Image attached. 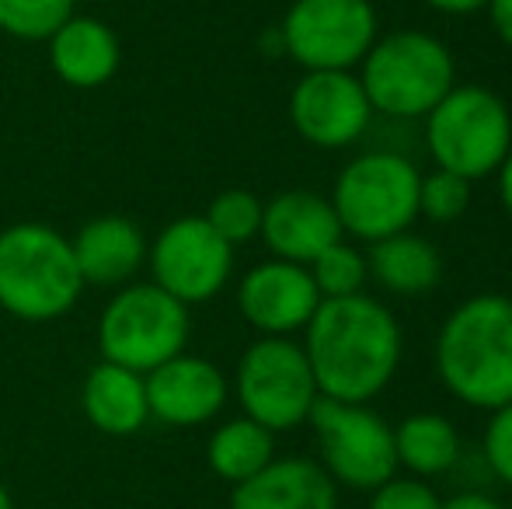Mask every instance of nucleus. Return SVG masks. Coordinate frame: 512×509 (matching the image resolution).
Here are the masks:
<instances>
[{
	"label": "nucleus",
	"mask_w": 512,
	"mask_h": 509,
	"mask_svg": "<svg viewBox=\"0 0 512 509\" xmlns=\"http://www.w3.org/2000/svg\"><path fill=\"white\" fill-rule=\"evenodd\" d=\"M304 353L321 398L370 405L394 381L405 353V335L380 300L356 297L321 300L304 328Z\"/></svg>",
	"instance_id": "nucleus-1"
},
{
	"label": "nucleus",
	"mask_w": 512,
	"mask_h": 509,
	"mask_svg": "<svg viewBox=\"0 0 512 509\" xmlns=\"http://www.w3.org/2000/svg\"><path fill=\"white\" fill-rule=\"evenodd\" d=\"M439 384L467 408L492 412L512 401V300L478 293L446 314L436 335Z\"/></svg>",
	"instance_id": "nucleus-2"
},
{
	"label": "nucleus",
	"mask_w": 512,
	"mask_h": 509,
	"mask_svg": "<svg viewBox=\"0 0 512 509\" xmlns=\"http://www.w3.org/2000/svg\"><path fill=\"white\" fill-rule=\"evenodd\" d=\"M359 84L373 116L425 119L457 84V67L446 42L422 28H398L377 35L359 63Z\"/></svg>",
	"instance_id": "nucleus-3"
},
{
	"label": "nucleus",
	"mask_w": 512,
	"mask_h": 509,
	"mask_svg": "<svg viewBox=\"0 0 512 509\" xmlns=\"http://www.w3.org/2000/svg\"><path fill=\"white\" fill-rule=\"evenodd\" d=\"M84 290L70 241L46 224L0 234V307L21 321L63 318Z\"/></svg>",
	"instance_id": "nucleus-4"
},
{
	"label": "nucleus",
	"mask_w": 512,
	"mask_h": 509,
	"mask_svg": "<svg viewBox=\"0 0 512 509\" xmlns=\"http://www.w3.org/2000/svg\"><path fill=\"white\" fill-rule=\"evenodd\" d=\"M422 123L436 168L467 182L495 175L512 150V112L485 84H453Z\"/></svg>",
	"instance_id": "nucleus-5"
},
{
	"label": "nucleus",
	"mask_w": 512,
	"mask_h": 509,
	"mask_svg": "<svg viewBox=\"0 0 512 509\" xmlns=\"http://www.w3.org/2000/svg\"><path fill=\"white\" fill-rule=\"evenodd\" d=\"M418 182V168L398 150H366L352 157L331 189L342 234L373 245L411 231L418 220Z\"/></svg>",
	"instance_id": "nucleus-6"
},
{
	"label": "nucleus",
	"mask_w": 512,
	"mask_h": 509,
	"mask_svg": "<svg viewBox=\"0 0 512 509\" xmlns=\"http://www.w3.org/2000/svg\"><path fill=\"white\" fill-rule=\"evenodd\" d=\"M189 339V311L157 283L126 286L115 293L98 325L102 356L115 367L150 374L175 360Z\"/></svg>",
	"instance_id": "nucleus-7"
},
{
	"label": "nucleus",
	"mask_w": 512,
	"mask_h": 509,
	"mask_svg": "<svg viewBox=\"0 0 512 509\" xmlns=\"http://www.w3.org/2000/svg\"><path fill=\"white\" fill-rule=\"evenodd\" d=\"M307 422L314 426L317 447H321V468L335 485L373 492L398 475L394 426H387L384 415H377L370 405L317 398Z\"/></svg>",
	"instance_id": "nucleus-8"
},
{
	"label": "nucleus",
	"mask_w": 512,
	"mask_h": 509,
	"mask_svg": "<svg viewBox=\"0 0 512 509\" xmlns=\"http://www.w3.org/2000/svg\"><path fill=\"white\" fill-rule=\"evenodd\" d=\"M237 398L244 415L269 433L304 426L321 398L304 346L286 335H265L248 346L237 363Z\"/></svg>",
	"instance_id": "nucleus-9"
},
{
	"label": "nucleus",
	"mask_w": 512,
	"mask_h": 509,
	"mask_svg": "<svg viewBox=\"0 0 512 509\" xmlns=\"http://www.w3.org/2000/svg\"><path fill=\"white\" fill-rule=\"evenodd\" d=\"M286 56L304 70H356L380 35L370 0H293L283 25Z\"/></svg>",
	"instance_id": "nucleus-10"
},
{
	"label": "nucleus",
	"mask_w": 512,
	"mask_h": 509,
	"mask_svg": "<svg viewBox=\"0 0 512 509\" xmlns=\"http://www.w3.org/2000/svg\"><path fill=\"white\" fill-rule=\"evenodd\" d=\"M147 262L154 283L189 307L216 297L227 286L234 248L206 224V217H182L157 234Z\"/></svg>",
	"instance_id": "nucleus-11"
},
{
	"label": "nucleus",
	"mask_w": 512,
	"mask_h": 509,
	"mask_svg": "<svg viewBox=\"0 0 512 509\" xmlns=\"http://www.w3.org/2000/svg\"><path fill=\"white\" fill-rule=\"evenodd\" d=\"M293 129L321 150L352 147L373 123V105L352 70H307L290 95Z\"/></svg>",
	"instance_id": "nucleus-12"
},
{
	"label": "nucleus",
	"mask_w": 512,
	"mask_h": 509,
	"mask_svg": "<svg viewBox=\"0 0 512 509\" xmlns=\"http://www.w3.org/2000/svg\"><path fill=\"white\" fill-rule=\"evenodd\" d=\"M237 307H241L244 321L255 325L262 335L290 339L293 332H304L307 321L314 318V311L321 307V293H317L307 265L269 258L241 279Z\"/></svg>",
	"instance_id": "nucleus-13"
},
{
	"label": "nucleus",
	"mask_w": 512,
	"mask_h": 509,
	"mask_svg": "<svg viewBox=\"0 0 512 509\" xmlns=\"http://www.w3.org/2000/svg\"><path fill=\"white\" fill-rule=\"evenodd\" d=\"M143 384H147L150 415L178 429L203 426L220 415L227 401V377L203 356L178 353L175 360L143 374Z\"/></svg>",
	"instance_id": "nucleus-14"
},
{
	"label": "nucleus",
	"mask_w": 512,
	"mask_h": 509,
	"mask_svg": "<svg viewBox=\"0 0 512 509\" xmlns=\"http://www.w3.org/2000/svg\"><path fill=\"white\" fill-rule=\"evenodd\" d=\"M258 234L269 245L272 258L297 265H310L324 248L345 238L331 199L307 189L272 196L262 210V231Z\"/></svg>",
	"instance_id": "nucleus-15"
},
{
	"label": "nucleus",
	"mask_w": 512,
	"mask_h": 509,
	"mask_svg": "<svg viewBox=\"0 0 512 509\" xmlns=\"http://www.w3.org/2000/svg\"><path fill=\"white\" fill-rule=\"evenodd\" d=\"M230 509H338V485L317 461L283 457L234 485Z\"/></svg>",
	"instance_id": "nucleus-16"
},
{
	"label": "nucleus",
	"mask_w": 512,
	"mask_h": 509,
	"mask_svg": "<svg viewBox=\"0 0 512 509\" xmlns=\"http://www.w3.org/2000/svg\"><path fill=\"white\" fill-rule=\"evenodd\" d=\"M81 279L91 286L129 283L147 262V238L126 217H98L77 231L70 241Z\"/></svg>",
	"instance_id": "nucleus-17"
},
{
	"label": "nucleus",
	"mask_w": 512,
	"mask_h": 509,
	"mask_svg": "<svg viewBox=\"0 0 512 509\" xmlns=\"http://www.w3.org/2000/svg\"><path fill=\"white\" fill-rule=\"evenodd\" d=\"M49 60L70 88H102L119 70V39L98 18H70L49 39Z\"/></svg>",
	"instance_id": "nucleus-18"
},
{
	"label": "nucleus",
	"mask_w": 512,
	"mask_h": 509,
	"mask_svg": "<svg viewBox=\"0 0 512 509\" xmlns=\"http://www.w3.org/2000/svg\"><path fill=\"white\" fill-rule=\"evenodd\" d=\"M84 412L108 436H133L150 419L143 374L115 363H98L84 381Z\"/></svg>",
	"instance_id": "nucleus-19"
},
{
	"label": "nucleus",
	"mask_w": 512,
	"mask_h": 509,
	"mask_svg": "<svg viewBox=\"0 0 512 509\" xmlns=\"http://www.w3.org/2000/svg\"><path fill=\"white\" fill-rule=\"evenodd\" d=\"M366 265H370V279H377L384 290L401 293V297L429 293L443 276V258H439L436 245L411 231L373 241L366 252Z\"/></svg>",
	"instance_id": "nucleus-20"
},
{
	"label": "nucleus",
	"mask_w": 512,
	"mask_h": 509,
	"mask_svg": "<svg viewBox=\"0 0 512 509\" xmlns=\"http://www.w3.org/2000/svg\"><path fill=\"white\" fill-rule=\"evenodd\" d=\"M460 433L446 415L415 412L394 426V457L398 471L405 468L415 478H439L457 468L460 461Z\"/></svg>",
	"instance_id": "nucleus-21"
},
{
	"label": "nucleus",
	"mask_w": 512,
	"mask_h": 509,
	"mask_svg": "<svg viewBox=\"0 0 512 509\" xmlns=\"http://www.w3.org/2000/svg\"><path fill=\"white\" fill-rule=\"evenodd\" d=\"M206 454H209V468H213L223 482L241 485L276 461V433H269V429L258 426L255 419L241 415V419L223 422V426L209 436Z\"/></svg>",
	"instance_id": "nucleus-22"
},
{
	"label": "nucleus",
	"mask_w": 512,
	"mask_h": 509,
	"mask_svg": "<svg viewBox=\"0 0 512 509\" xmlns=\"http://www.w3.org/2000/svg\"><path fill=\"white\" fill-rule=\"evenodd\" d=\"M310 279H314L321 300H338V297H356L370 283V265H366V252H359L349 241H335L328 245L314 262L307 265Z\"/></svg>",
	"instance_id": "nucleus-23"
},
{
	"label": "nucleus",
	"mask_w": 512,
	"mask_h": 509,
	"mask_svg": "<svg viewBox=\"0 0 512 509\" xmlns=\"http://www.w3.org/2000/svg\"><path fill=\"white\" fill-rule=\"evenodd\" d=\"M77 0H0V32L25 42H49L63 21L74 18Z\"/></svg>",
	"instance_id": "nucleus-24"
},
{
	"label": "nucleus",
	"mask_w": 512,
	"mask_h": 509,
	"mask_svg": "<svg viewBox=\"0 0 512 509\" xmlns=\"http://www.w3.org/2000/svg\"><path fill=\"white\" fill-rule=\"evenodd\" d=\"M262 210L265 203L248 189H227L209 203L206 210V224L227 241L230 248L251 241L262 231Z\"/></svg>",
	"instance_id": "nucleus-25"
},
{
	"label": "nucleus",
	"mask_w": 512,
	"mask_h": 509,
	"mask_svg": "<svg viewBox=\"0 0 512 509\" xmlns=\"http://www.w3.org/2000/svg\"><path fill=\"white\" fill-rule=\"evenodd\" d=\"M471 206V182L453 171L436 168L432 175H422L418 182V217L432 224H453Z\"/></svg>",
	"instance_id": "nucleus-26"
},
{
	"label": "nucleus",
	"mask_w": 512,
	"mask_h": 509,
	"mask_svg": "<svg viewBox=\"0 0 512 509\" xmlns=\"http://www.w3.org/2000/svg\"><path fill=\"white\" fill-rule=\"evenodd\" d=\"M439 506H443V499L436 496V489L425 478L394 475L370 492V506L366 509H439Z\"/></svg>",
	"instance_id": "nucleus-27"
},
{
	"label": "nucleus",
	"mask_w": 512,
	"mask_h": 509,
	"mask_svg": "<svg viewBox=\"0 0 512 509\" xmlns=\"http://www.w3.org/2000/svg\"><path fill=\"white\" fill-rule=\"evenodd\" d=\"M481 450H485V461H488V468H492V475L499 478V482L512 485V401L488 412Z\"/></svg>",
	"instance_id": "nucleus-28"
},
{
	"label": "nucleus",
	"mask_w": 512,
	"mask_h": 509,
	"mask_svg": "<svg viewBox=\"0 0 512 509\" xmlns=\"http://www.w3.org/2000/svg\"><path fill=\"white\" fill-rule=\"evenodd\" d=\"M488 21H492L495 35L512 49V0H488Z\"/></svg>",
	"instance_id": "nucleus-29"
},
{
	"label": "nucleus",
	"mask_w": 512,
	"mask_h": 509,
	"mask_svg": "<svg viewBox=\"0 0 512 509\" xmlns=\"http://www.w3.org/2000/svg\"><path fill=\"white\" fill-rule=\"evenodd\" d=\"M422 4H429L439 14H478L488 7V0H422Z\"/></svg>",
	"instance_id": "nucleus-30"
},
{
	"label": "nucleus",
	"mask_w": 512,
	"mask_h": 509,
	"mask_svg": "<svg viewBox=\"0 0 512 509\" xmlns=\"http://www.w3.org/2000/svg\"><path fill=\"white\" fill-rule=\"evenodd\" d=\"M439 509H506L502 503H495L492 496H481V492H464V496L446 499Z\"/></svg>",
	"instance_id": "nucleus-31"
},
{
	"label": "nucleus",
	"mask_w": 512,
	"mask_h": 509,
	"mask_svg": "<svg viewBox=\"0 0 512 509\" xmlns=\"http://www.w3.org/2000/svg\"><path fill=\"white\" fill-rule=\"evenodd\" d=\"M495 178H499V199H502V210L509 213L512 220V150L506 154V161L499 164V171H495Z\"/></svg>",
	"instance_id": "nucleus-32"
},
{
	"label": "nucleus",
	"mask_w": 512,
	"mask_h": 509,
	"mask_svg": "<svg viewBox=\"0 0 512 509\" xmlns=\"http://www.w3.org/2000/svg\"><path fill=\"white\" fill-rule=\"evenodd\" d=\"M0 509H11V496L4 492V485H0Z\"/></svg>",
	"instance_id": "nucleus-33"
}]
</instances>
